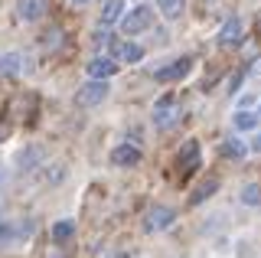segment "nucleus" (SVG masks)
<instances>
[{"label":"nucleus","instance_id":"1a4fd4ad","mask_svg":"<svg viewBox=\"0 0 261 258\" xmlns=\"http://www.w3.org/2000/svg\"><path fill=\"white\" fill-rule=\"evenodd\" d=\"M153 124H157L160 131L176 124V105H173V98H160L157 101V108H153Z\"/></svg>","mask_w":261,"mask_h":258},{"label":"nucleus","instance_id":"b1692460","mask_svg":"<svg viewBox=\"0 0 261 258\" xmlns=\"http://www.w3.org/2000/svg\"><path fill=\"white\" fill-rule=\"evenodd\" d=\"M255 33L261 36V13H258V20H255Z\"/></svg>","mask_w":261,"mask_h":258},{"label":"nucleus","instance_id":"2eb2a0df","mask_svg":"<svg viewBox=\"0 0 261 258\" xmlns=\"http://www.w3.org/2000/svg\"><path fill=\"white\" fill-rule=\"evenodd\" d=\"M219 154H222V157H235V160H239V157L248 154V144L239 141V138H228V141L219 144Z\"/></svg>","mask_w":261,"mask_h":258},{"label":"nucleus","instance_id":"0eeeda50","mask_svg":"<svg viewBox=\"0 0 261 258\" xmlns=\"http://www.w3.org/2000/svg\"><path fill=\"white\" fill-rule=\"evenodd\" d=\"M111 164L114 167H137L141 164V147H134V144H118V147L111 150Z\"/></svg>","mask_w":261,"mask_h":258},{"label":"nucleus","instance_id":"a878e982","mask_svg":"<svg viewBox=\"0 0 261 258\" xmlns=\"http://www.w3.org/2000/svg\"><path fill=\"white\" fill-rule=\"evenodd\" d=\"M108 258H127V255H124V252H111Z\"/></svg>","mask_w":261,"mask_h":258},{"label":"nucleus","instance_id":"aec40b11","mask_svg":"<svg viewBox=\"0 0 261 258\" xmlns=\"http://www.w3.org/2000/svg\"><path fill=\"white\" fill-rule=\"evenodd\" d=\"M245 75H248V69H245V66H242V69H239V72H235V75H232V79H228V95H235V92H239V85H242V79H245Z\"/></svg>","mask_w":261,"mask_h":258},{"label":"nucleus","instance_id":"7ed1b4c3","mask_svg":"<svg viewBox=\"0 0 261 258\" xmlns=\"http://www.w3.org/2000/svg\"><path fill=\"white\" fill-rule=\"evenodd\" d=\"M150 23H153V7H147V4H137L134 10L124 17V33H144V30H150Z\"/></svg>","mask_w":261,"mask_h":258},{"label":"nucleus","instance_id":"9d476101","mask_svg":"<svg viewBox=\"0 0 261 258\" xmlns=\"http://www.w3.org/2000/svg\"><path fill=\"white\" fill-rule=\"evenodd\" d=\"M111 56L118 62H141L144 59V49L137 43H118V39H111Z\"/></svg>","mask_w":261,"mask_h":258},{"label":"nucleus","instance_id":"393cba45","mask_svg":"<svg viewBox=\"0 0 261 258\" xmlns=\"http://www.w3.org/2000/svg\"><path fill=\"white\" fill-rule=\"evenodd\" d=\"M72 4H75V7H88V4H92V0H72Z\"/></svg>","mask_w":261,"mask_h":258},{"label":"nucleus","instance_id":"412c9836","mask_svg":"<svg viewBox=\"0 0 261 258\" xmlns=\"http://www.w3.org/2000/svg\"><path fill=\"white\" fill-rule=\"evenodd\" d=\"M251 150H258V154H261V131L255 134V141H251Z\"/></svg>","mask_w":261,"mask_h":258},{"label":"nucleus","instance_id":"5701e85b","mask_svg":"<svg viewBox=\"0 0 261 258\" xmlns=\"http://www.w3.org/2000/svg\"><path fill=\"white\" fill-rule=\"evenodd\" d=\"M251 72H255V79H258V82H261V59L255 62V69H251Z\"/></svg>","mask_w":261,"mask_h":258},{"label":"nucleus","instance_id":"a211bd4d","mask_svg":"<svg viewBox=\"0 0 261 258\" xmlns=\"http://www.w3.org/2000/svg\"><path fill=\"white\" fill-rule=\"evenodd\" d=\"M239 199L245 206H261V187H258V183H245L242 193H239Z\"/></svg>","mask_w":261,"mask_h":258},{"label":"nucleus","instance_id":"ddd939ff","mask_svg":"<svg viewBox=\"0 0 261 258\" xmlns=\"http://www.w3.org/2000/svg\"><path fill=\"white\" fill-rule=\"evenodd\" d=\"M124 17V0H105L101 7V27H111V23H118Z\"/></svg>","mask_w":261,"mask_h":258},{"label":"nucleus","instance_id":"423d86ee","mask_svg":"<svg viewBox=\"0 0 261 258\" xmlns=\"http://www.w3.org/2000/svg\"><path fill=\"white\" fill-rule=\"evenodd\" d=\"M199 154H202V147H199V141H183V147H179V154H176V167H179V173H190L196 164H199Z\"/></svg>","mask_w":261,"mask_h":258},{"label":"nucleus","instance_id":"4468645a","mask_svg":"<svg viewBox=\"0 0 261 258\" xmlns=\"http://www.w3.org/2000/svg\"><path fill=\"white\" fill-rule=\"evenodd\" d=\"M0 72H4L7 79L20 75V72H23V53H4V56H0Z\"/></svg>","mask_w":261,"mask_h":258},{"label":"nucleus","instance_id":"dca6fc26","mask_svg":"<svg viewBox=\"0 0 261 258\" xmlns=\"http://www.w3.org/2000/svg\"><path fill=\"white\" fill-rule=\"evenodd\" d=\"M72 232H75V222H72V219H59L53 225V242H56V245H65V242L72 239Z\"/></svg>","mask_w":261,"mask_h":258},{"label":"nucleus","instance_id":"39448f33","mask_svg":"<svg viewBox=\"0 0 261 258\" xmlns=\"http://www.w3.org/2000/svg\"><path fill=\"white\" fill-rule=\"evenodd\" d=\"M190 69H193V59H190V56H179L176 62H170V66H163V69L153 72V79H157V82H179V79L190 75Z\"/></svg>","mask_w":261,"mask_h":258},{"label":"nucleus","instance_id":"6ab92c4d","mask_svg":"<svg viewBox=\"0 0 261 258\" xmlns=\"http://www.w3.org/2000/svg\"><path fill=\"white\" fill-rule=\"evenodd\" d=\"M160 10H163V17H170V20H176L179 13L186 10V0H160Z\"/></svg>","mask_w":261,"mask_h":258},{"label":"nucleus","instance_id":"9b49d317","mask_svg":"<svg viewBox=\"0 0 261 258\" xmlns=\"http://www.w3.org/2000/svg\"><path fill=\"white\" fill-rule=\"evenodd\" d=\"M85 69H88V79H111L114 72H118V59H114V56H111V59L98 56V59H92Z\"/></svg>","mask_w":261,"mask_h":258},{"label":"nucleus","instance_id":"f257e3e1","mask_svg":"<svg viewBox=\"0 0 261 258\" xmlns=\"http://www.w3.org/2000/svg\"><path fill=\"white\" fill-rule=\"evenodd\" d=\"M108 98V79H88L85 85L75 92V105L79 108H95Z\"/></svg>","mask_w":261,"mask_h":258},{"label":"nucleus","instance_id":"20e7f679","mask_svg":"<svg viewBox=\"0 0 261 258\" xmlns=\"http://www.w3.org/2000/svg\"><path fill=\"white\" fill-rule=\"evenodd\" d=\"M242 39H245V30H242V23L235 20V17H228L222 27H219L216 43L222 46V49H235V46H242Z\"/></svg>","mask_w":261,"mask_h":258},{"label":"nucleus","instance_id":"4be33fe9","mask_svg":"<svg viewBox=\"0 0 261 258\" xmlns=\"http://www.w3.org/2000/svg\"><path fill=\"white\" fill-rule=\"evenodd\" d=\"M7 236H10V225H7V222H0V239H7Z\"/></svg>","mask_w":261,"mask_h":258},{"label":"nucleus","instance_id":"f8f14e48","mask_svg":"<svg viewBox=\"0 0 261 258\" xmlns=\"http://www.w3.org/2000/svg\"><path fill=\"white\" fill-rule=\"evenodd\" d=\"M216 190H219V176H206L199 187H193V193H190V206H202Z\"/></svg>","mask_w":261,"mask_h":258},{"label":"nucleus","instance_id":"f03ea898","mask_svg":"<svg viewBox=\"0 0 261 258\" xmlns=\"http://www.w3.org/2000/svg\"><path fill=\"white\" fill-rule=\"evenodd\" d=\"M173 222H176V209L153 206V209H147V216H144V232H163V229H170Z\"/></svg>","mask_w":261,"mask_h":258},{"label":"nucleus","instance_id":"f3484780","mask_svg":"<svg viewBox=\"0 0 261 258\" xmlns=\"http://www.w3.org/2000/svg\"><path fill=\"white\" fill-rule=\"evenodd\" d=\"M258 118H261V115H255V111H245V108H242L239 115L232 118V124L239 127V131H245V134H248V131H255V127H258Z\"/></svg>","mask_w":261,"mask_h":258},{"label":"nucleus","instance_id":"bb28decb","mask_svg":"<svg viewBox=\"0 0 261 258\" xmlns=\"http://www.w3.org/2000/svg\"><path fill=\"white\" fill-rule=\"evenodd\" d=\"M258 115H261V108H258Z\"/></svg>","mask_w":261,"mask_h":258},{"label":"nucleus","instance_id":"6e6552de","mask_svg":"<svg viewBox=\"0 0 261 258\" xmlns=\"http://www.w3.org/2000/svg\"><path fill=\"white\" fill-rule=\"evenodd\" d=\"M46 13V0H16V17L23 23H36Z\"/></svg>","mask_w":261,"mask_h":258}]
</instances>
